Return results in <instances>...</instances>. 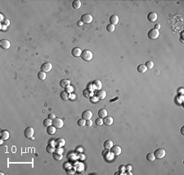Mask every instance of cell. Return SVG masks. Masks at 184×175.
<instances>
[{
    "mask_svg": "<svg viewBox=\"0 0 184 175\" xmlns=\"http://www.w3.org/2000/svg\"><path fill=\"white\" fill-rule=\"evenodd\" d=\"M46 77H47L46 73L43 72V71H40V72L38 73V78L41 81L45 80V79H46Z\"/></svg>",
    "mask_w": 184,
    "mask_h": 175,
    "instance_id": "obj_30",
    "label": "cell"
},
{
    "mask_svg": "<svg viewBox=\"0 0 184 175\" xmlns=\"http://www.w3.org/2000/svg\"><path fill=\"white\" fill-rule=\"evenodd\" d=\"M110 150V153L113 154L114 156H119V155H120L122 151L121 148H120V146H118V145H116V146H114L113 145V147H112Z\"/></svg>",
    "mask_w": 184,
    "mask_h": 175,
    "instance_id": "obj_8",
    "label": "cell"
},
{
    "mask_svg": "<svg viewBox=\"0 0 184 175\" xmlns=\"http://www.w3.org/2000/svg\"><path fill=\"white\" fill-rule=\"evenodd\" d=\"M9 136H10V134L7 130H1L0 132V138L3 139V140H7L9 138Z\"/></svg>",
    "mask_w": 184,
    "mask_h": 175,
    "instance_id": "obj_14",
    "label": "cell"
},
{
    "mask_svg": "<svg viewBox=\"0 0 184 175\" xmlns=\"http://www.w3.org/2000/svg\"><path fill=\"white\" fill-rule=\"evenodd\" d=\"M85 126H88V127H91L92 126V121L91 120H86V124H85Z\"/></svg>",
    "mask_w": 184,
    "mask_h": 175,
    "instance_id": "obj_37",
    "label": "cell"
},
{
    "mask_svg": "<svg viewBox=\"0 0 184 175\" xmlns=\"http://www.w3.org/2000/svg\"><path fill=\"white\" fill-rule=\"evenodd\" d=\"M125 168H126V170H127L128 171H129V170H131L132 166H131V165H128L127 167H125Z\"/></svg>",
    "mask_w": 184,
    "mask_h": 175,
    "instance_id": "obj_46",
    "label": "cell"
},
{
    "mask_svg": "<svg viewBox=\"0 0 184 175\" xmlns=\"http://www.w3.org/2000/svg\"><path fill=\"white\" fill-rule=\"evenodd\" d=\"M60 86L62 87V88H66L67 86H69L70 84V80H67V79H62V80L60 81Z\"/></svg>",
    "mask_w": 184,
    "mask_h": 175,
    "instance_id": "obj_21",
    "label": "cell"
},
{
    "mask_svg": "<svg viewBox=\"0 0 184 175\" xmlns=\"http://www.w3.org/2000/svg\"><path fill=\"white\" fill-rule=\"evenodd\" d=\"M54 144L57 148H61V147H63L65 144H66V141H65V139L63 138H59L55 140Z\"/></svg>",
    "mask_w": 184,
    "mask_h": 175,
    "instance_id": "obj_12",
    "label": "cell"
},
{
    "mask_svg": "<svg viewBox=\"0 0 184 175\" xmlns=\"http://www.w3.org/2000/svg\"><path fill=\"white\" fill-rule=\"evenodd\" d=\"M83 25H84V23H83L82 21H81V20H80V21H79L78 22H77V25H78V26H82Z\"/></svg>",
    "mask_w": 184,
    "mask_h": 175,
    "instance_id": "obj_44",
    "label": "cell"
},
{
    "mask_svg": "<svg viewBox=\"0 0 184 175\" xmlns=\"http://www.w3.org/2000/svg\"><path fill=\"white\" fill-rule=\"evenodd\" d=\"M103 147H104V149L110 150V149L113 147V142H112L111 140H106L103 143Z\"/></svg>",
    "mask_w": 184,
    "mask_h": 175,
    "instance_id": "obj_23",
    "label": "cell"
},
{
    "mask_svg": "<svg viewBox=\"0 0 184 175\" xmlns=\"http://www.w3.org/2000/svg\"><path fill=\"white\" fill-rule=\"evenodd\" d=\"M180 41H181L182 42H183V38H180Z\"/></svg>",
    "mask_w": 184,
    "mask_h": 175,
    "instance_id": "obj_49",
    "label": "cell"
},
{
    "mask_svg": "<svg viewBox=\"0 0 184 175\" xmlns=\"http://www.w3.org/2000/svg\"><path fill=\"white\" fill-rule=\"evenodd\" d=\"M52 126L56 128L61 129L62 128L63 126H64V121L61 120V118H58V117H56L52 120Z\"/></svg>",
    "mask_w": 184,
    "mask_h": 175,
    "instance_id": "obj_4",
    "label": "cell"
},
{
    "mask_svg": "<svg viewBox=\"0 0 184 175\" xmlns=\"http://www.w3.org/2000/svg\"><path fill=\"white\" fill-rule=\"evenodd\" d=\"M85 124H86V120H84V119H83V118L79 119V120L77 121V125H78L79 126H80V127L84 126Z\"/></svg>",
    "mask_w": 184,
    "mask_h": 175,
    "instance_id": "obj_32",
    "label": "cell"
},
{
    "mask_svg": "<svg viewBox=\"0 0 184 175\" xmlns=\"http://www.w3.org/2000/svg\"><path fill=\"white\" fill-rule=\"evenodd\" d=\"M0 47H1V48L5 50L9 49L10 47H11V43L7 39H2L0 41Z\"/></svg>",
    "mask_w": 184,
    "mask_h": 175,
    "instance_id": "obj_9",
    "label": "cell"
},
{
    "mask_svg": "<svg viewBox=\"0 0 184 175\" xmlns=\"http://www.w3.org/2000/svg\"><path fill=\"white\" fill-rule=\"evenodd\" d=\"M98 99H98L97 96H92V97H91V98H90V101L92 103H98Z\"/></svg>",
    "mask_w": 184,
    "mask_h": 175,
    "instance_id": "obj_36",
    "label": "cell"
},
{
    "mask_svg": "<svg viewBox=\"0 0 184 175\" xmlns=\"http://www.w3.org/2000/svg\"><path fill=\"white\" fill-rule=\"evenodd\" d=\"M96 96L98 97V98L99 99H104L106 97V90H102V89H101V90H98V92L96 93Z\"/></svg>",
    "mask_w": 184,
    "mask_h": 175,
    "instance_id": "obj_15",
    "label": "cell"
},
{
    "mask_svg": "<svg viewBox=\"0 0 184 175\" xmlns=\"http://www.w3.org/2000/svg\"><path fill=\"white\" fill-rule=\"evenodd\" d=\"M56 127H54L52 125V126H48V127H47V129H46V132H47V134H49V135H53V134H55V133H56Z\"/></svg>",
    "mask_w": 184,
    "mask_h": 175,
    "instance_id": "obj_20",
    "label": "cell"
},
{
    "mask_svg": "<svg viewBox=\"0 0 184 175\" xmlns=\"http://www.w3.org/2000/svg\"><path fill=\"white\" fill-rule=\"evenodd\" d=\"M119 21H120V19H119V16L117 15H112L110 17V23L114 25H117L119 23Z\"/></svg>",
    "mask_w": 184,
    "mask_h": 175,
    "instance_id": "obj_19",
    "label": "cell"
},
{
    "mask_svg": "<svg viewBox=\"0 0 184 175\" xmlns=\"http://www.w3.org/2000/svg\"><path fill=\"white\" fill-rule=\"evenodd\" d=\"M92 117V112L90 110H85L82 113V118L84 120H90Z\"/></svg>",
    "mask_w": 184,
    "mask_h": 175,
    "instance_id": "obj_11",
    "label": "cell"
},
{
    "mask_svg": "<svg viewBox=\"0 0 184 175\" xmlns=\"http://www.w3.org/2000/svg\"><path fill=\"white\" fill-rule=\"evenodd\" d=\"M137 70L138 73H146L147 69L146 67L145 66V64H139L138 66L137 67Z\"/></svg>",
    "mask_w": 184,
    "mask_h": 175,
    "instance_id": "obj_25",
    "label": "cell"
},
{
    "mask_svg": "<svg viewBox=\"0 0 184 175\" xmlns=\"http://www.w3.org/2000/svg\"><path fill=\"white\" fill-rule=\"evenodd\" d=\"M157 18H158L157 13L155 12V11H151V12L148 13L147 20L150 21V22H155L156 20H157Z\"/></svg>",
    "mask_w": 184,
    "mask_h": 175,
    "instance_id": "obj_10",
    "label": "cell"
},
{
    "mask_svg": "<svg viewBox=\"0 0 184 175\" xmlns=\"http://www.w3.org/2000/svg\"><path fill=\"white\" fill-rule=\"evenodd\" d=\"M125 170H126V168L124 165H120V168H119V171H120V172H124Z\"/></svg>",
    "mask_w": 184,
    "mask_h": 175,
    "instance_id": "obj_38",
    "label": "cell"
},
{
    "mask_svg": "<svg viewBox=\"0 0 184 175\" xmlns=\"http://www.w3.org/2000/svg\"><path fill=\"white\" fill-rule=\"evenodd\" d=\"M146 160L149 161H154L155 160V156L154 155V153H147L146 155Z\"/></svg>",
    "mask_w": 184,
    "mask_h": 175,
    "instance_id": "obj_31",
    "label": "cell"
},
{
    "mask_svg": "<svg viewBox=\"0 0 184 175\" xmlns=\"http://www.w3.org/2000/svg\"><path fill=\"white\" fill-rule=\"evenodd\" d=\"M0 174H2V175H3L4 174H3V172H0Z\"/></svg>",
    "mask_w": 184,
    "mask_h": 175,
    "instance_id": "obj_50",
    "label": "cell"
},
{
    "mask_svg": "<svg viewBox=\"0 0 184 175\" xmlns=\"http://www.w3.org/2000/svg\"><path fill=\"white\" fill-rule=\"evenodd\" d=\"M83 95L86 98H91V97L93 96V90H91V89H84L83 90Z\"/></svg>",
    "mask_w": 184,
    "mask_h": 175,
    "instance_id": "obj_16",
    "label": "cell"
},
{
    "mask_svg": "<svg viewBox=\"0 0 184 175\" xmlns=\"http://www.w3.org/2000/svg\"><path fill=\"white\" fill-rule=\"evenodd\" d=\"M183 128H184V126H183V127H182V128H181V134H184V133H183Z\"/></svg>",
    "mask_w": 184,
    "mask_h": 175,
    "instance_id": "obj_47",
    "label": "cell"
},
{
    "mask_svg": "<svg viewBox=\"0 0 184 175\" xmlns=\"http://www.w3.org/2000/svg\"><path fill=\"white\" fill-rule=\"evenodd\" d=\"M46 150L47 152L48 153H53L55 152L56 151V148H55V145H51V144H48L47 146L46 147Z\"/></svg>",
    "mask_w": 184,
    "mask_h": 175,
    "instance_id": "obj_28",
    "label": "cell"
},
{
    "mask_svg": "<svg viewBox=\"0 0 184 175\" xmlns=\"http://www.w3.org/2000/svg\"><path fill=\"white\" fill-rule=\"evenodd\" d=\"M60 97L62 100H67V99H69V98H70V94H69L66 90H62L60 93Z\"/></svg>",
    "mask_w": 184,
    "mask_h": 175,
    "instance_id": "obj_22",
    "label": "cell"
},
{
    "mask_svg": "<svg viewBox=\"0 0 184 175\" xmlns=\"http://www.w3.org/2000/svg\"><path fill=\"white\" fill-rule=\"evenodd\" d=\"M43 125L45 127H48V126H52V120H51V119H49V118L44 119L43 121Z\"/></svg>",
    "mask_w": 184,
    "mask_h": 175,
    "instance_id": "obj_29",
    "label": "cell"
},
{
    "mask_svg": "<svg viewBox=\"0 0 184 175\" xmlns=\"http://www.w3.org/2000/svg\"><path fill=\"white\" fill-rule=\"evenodd\" d=\"M3 22H4V24H5V25H7V26H8V25H10V21H9V20H7V19H5V20H4V21H3Z\"/></svg>",
    "mask_w": 184,
    "mask_h": 175,
    "instance_id": "obj_43",
    "label": "cell"
},
{
    "mask_svg": "<svg viewBox=\"0 0 184 175\" xmlns=\"http://www.w3.org/2000/svg\"><path fill=\"white\" fill-rule=\"evenodd\" d=\"M66 172H67V174H74V170H66Z\"/></svg>",
    "mask_w": 184,
    "mask_h": 175,
    "instance_id": "obj_45",
    "label": "cell"
},
{
    "mask_svg": "<svg viewBox=\"0 0 184 175\" xmlns=\"http://www.w3.org/2000/svg\"><path fill=\"white\" fill-rule=\"evenodd\" d=\"M154 29L159 30V29H161V25H160V24H155V28H154Z\"/></svg>",
    "mask_w": 184,
    "mask_h": 175,
    "instance_id": "obj_42",
    "label": "cell"
},
{
    "mask_svg": "<svg viewBox=\"0 0 184 175\" xmlns=\"http://www.w3.org/2000/svg\"><path fill=\"white\" fill-rule=\"evenodd\" d=\"M52 156H53V159L56 160H61L63 158V155L61 154V153H58V152H53Z\"/></svg>",
    "mask_w": 184,
    "mask_h": 175,
    "instance_id": "obj_26",
    "label": "cell"
},
{
    "mask_svg": "<svg viewBox=\"0 0 184 175\" xmlns=\"http://www.w3.org/2000/svg\"><path fill=\"white\" fill-rule=\"evenodd\" d=\"M117 174H120V172H116L115 174V175H117Z\"/></svg>",
    "mask_w": 184,
    "mask_h": 175,
    "instance_id": "obj_48",
    "label": "cell"
},
{
    "mask_svg": "<svg viewBox=\"0 0 184 175\" xmlns=\"http://www.w3.org/2000/svg\"><path fill=\"white\" fill-rule=\"evenodd\" d=\"M98 117H100V118H105L106 116H107V111L106 110L105 108H102V109H100L99 111H98Z\"/></svg>",
    "mask_w": 184,
    "mask_h": 175,
    "instance_id": "obj_24",
    "label": "cell"
},
{
    "mask_svg": "<svg viewBox=\"0 0 184 175\" xmlns=\"http://www.w3.org/2000/svg\"><path fill=\"white\" fill-rule=\"evenodd\" d=\"M160 36V32L157 29H151L148 31L147 33V37H149L150 39H156L158 37Z\"/></svg>",
    "mask_w": 184,
    "mask_h": 175,
    "instance_id": "obj_2",
    "label": "cell"
},
{
    "mask_svg": "<svg viewBox=\"0 0 184 175\" xmlns=\"http://www.w3.org/2000/svg\"><path fill=\"white\" fill-rule=\"evenodd\" d=\"M115 25H112V24H109V25H106V30L108 32L112 33V32L115 31Z\"/></svg>",
    "mask_w": 184,
    "mask_h": 175,
    "instance_id": "obj_33",
    "label": "cell"
},
{
    "mask_svg": "<svg viewBox=\"0 0 184 175\" xmlns=\"http://www.w3.org/2000/svg\"><path fill=\"white\" fill-rule=\"evenodd\" d=\"M95 124H96L97 126H101L103 125V119L102 118H100V117H98V118L96 119V121H95Z\"/></svg>",
    "mask_w": 184,
    "mask_h": 175,
    "instance_id": "obj_35",
    "label": "cell"
},
{
    "mask_svg": "<svg viewBox=\"0 0 184 175\" xmlns=\"http://www.w3.org/2000/svg\"><path fill=\"white\" fill-rule=\"evenodd\" d=\"M81 53H82V50L80 47H74L71 50V54L75 57H80L81 55Z\"/></svg>",
    "mask_w": 184,
    "mask_h": 175,
    "instance_id": "obj_13",
    "label": "cell"
},
{
    "mask_svg": "<svg viewBox=\"0 0 184 175\" xmlns=\"http://www.w3.org/2000/svg\"><path fill=\"white\" fill-rule=\"evenodd\" d=\"M34 134V130L33 127H27L25 130V131H24V135L27 138H33Z\"/></svg>",
    "mask_w": 184,
    "mask_h": 175,
    "instance_id": "obj_6",
    "label": "cell"
},
{
    "mask_svg": "<svg viewBox=\"0 0 184 175\" xmlns=\"http://www.w3.org/2000/svg\"><path fill=\"white\" fill-rule=\"evenodd\" d=\"M114 122V120L112 118V117L110 116H106L105 118H103V124H105L106 126H111Z\"/></svg>",
    "mask_w": 184,
    "mask_h": 175,
    "instance_id": "obj_18",
    "label": "cell"
},
{
    "mask_svg": "<svg viewBox=\"0 0 184 175\" xmlns=\"http://www.w3.org/2000/svg\"><path fill=\"white\" fill-rule=\"evenodd\" d=\"M48 118L51 119V120H53L54 118H56V116H55V114H53V113H51V114L48 115Z\"/></svg>",
    "mask_w": 184,
    "mask_h": 175,
    "instance_id": "obj_39",
    "label": "cell"
},
{
    "mask_svg": "<svg viewBox=\"0 0 184 175\" xmlns=\"http://www.w3.org/2000/svg\"><path fill=\"white\" fill-rule=\"evenodd\" d=\"M118 99H119V97L117 96V97H115V99H110V100H109V102H110V103H114V102H115L116 100H118Z\"/></svg>",
    "mask_w": 184,
    "mask_h": 175,
    "instance_id": "obj_41",
    "label": "cell"
},
{
    "mask_svg": "<svg viewBox=\"0 0 184 175\" xmlns=\"http://www.w3.org/2000/svg\"><path fill=\"white\" fill-rule=\"evenodd\" d=\"M72 7L74 9H80L81 7V2L80 0H75L72 3Z\"/></svg>",
    "mask_w": 184,
    "mask_h": 175,
    "instance_id": "obj_27",
    "label": "cell"
},
{
    "mask_svg": "<svg viewBox=\"0 0 184 175\" xmlns=\"http://www.w3.org/2000/svg\"><path fill=\"white\" fill-rule=\"evenodd\" d=\"M66 90L68 93H70V91H72V90H73V87H71V86H70V85H69V86H67V87H66Z\"/></svg>",
    "mask_w": 184,
    "mask_h": 175,
    "instance_id": "obj_40",
    "label": "cell"
},
{
    "mask_svg": "<svg viewBox=\"0 0 184 175\" xmlns=\"http://www.w3.org/2000/svg\"><path fill=\"white\" fill-rule=\"evenodd\" d=\"M145 66L146 67V69H153V67H154V63L151 60L146 61V64H145Z\"/></svg>",
    "mask_w": 184,
    "mask_h": 175,
    "instance_id": "obj_34",
    "label": "cell"
},
{
    "mask_svg": "<svg viewBox=\"0 0 184 175\" xmlns=\"http://www.w3.org/2000/svg\"><path fill=\"white\" fill-rule=\"evenodd\" d=\"M80 57L85 61H90L91 59H92L93 55H92V51H89V50H84V51H82Z\"/></svg>",
    "mask_w": 184,
    "mask_h": 175,
    "instance_id": "obj_1",
    "label": "cell"
},
{
    "mask_svg": "<svg viewBox=\"0 0 184 175\" xmlns=\"http://www.w3.org/2000/svg\"><path fill=\"white\" fill-rule=\"evenodd\" d=\"M52 64L51 63H49V62H45V63H43L42 65H41V67H40V69H41V71H43V72H44V73H48V72H50L51 70H52Z\"/></svg>",
    "mask_w": 184,
    "mask_h": 175,
    "instance_id": "obj_5",
    "label": "cell"
},
{
    "mask_svg": "<svg viewBox=\"0 0 184 175\" xmlns=\"http://www.w3.org/2000/svg\"><path fill=\"white\" fill-rule=\"evenodd\" d=\"M81 21L84 24H90L92 21V16L90 14H84L81 16Z\"/></svg>",
    "mask_w": 184,
    "mask_h": 175,
    "instance_id": "obj_7",
    "label": "cell"
},
{
    "mask_svg": "<svg viewBox=\"0 0 184 175\" xmlns=\"http://www.w3.org/2000/svg\"><path fill=\"white\" fill-rule=\"evenodd\" d=\"M92 87H93V89L98 90H101V89H102V84L100 80H94L92 82Z\"/></svg>",
    "mask_w": 184,
    "mask_h": 175,
    "instance_id": "obj_17",
    "label": "cell"
},
{
    "mask_svg": "<svg viewBox=\"0 0 184 175\" xmlns=\"http://www.w3.org/2000/svg\"><path fill=\"white\" fill-rule=\"evenodd\" d=\"M154 155H155V158L157 159H162L166 155V152L165 149L163 148H158L154 152Z\"/></svg>",
    "mask_w": 184,
    "mask_h": 175,
    "instance_id": "obj_3",
    "label": "cell"
}]
</instances>
